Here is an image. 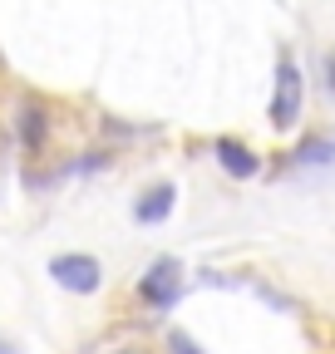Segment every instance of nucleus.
Returning <instances> with one entry per match:
<instances>
[{
  "instance_id": "nucleus-1",
  "label": "nucleus",
  "mask_w": 335,
  "mask_h": 354,
  "mask_svg": "<svg viewBox=\"0 0 335 354\" xmlns=\"http://www.w3.org/2000/svg\"><path fill=\"white\" fill-rule=\"evenodd\" d=\"M183 290H188V276H183V261L178 256H158L148 271H143V281H138V295H143V305L148 310H178V300H183Z\"/></svg>"
},
{
  "instance_id": "nucleus-2",
  "label": "nucleus",
  "mask_w": 335,
  "mask_h": 354,
  "mask_svg": "<svg viewBox=\"0 0 335 354\" xmlns=\"http://www.w3.org/2000/svg\"><path fill=\"white\" fill-rule=\"evenodd\" d=\"M301 109H306V79L296 69L291 55H276V94H271V123L276 128H296L301 123Z\"/></svg>"
},
{
  "instance_id": "nucleus-3",
  "label": "nucleus",
  "mask_w": 335,
  "mask_h": 354,
  "mask_svg": "<svg viewBox=\"0 0 335 354\" xmlns=\"http://www.w3.org/2000/svg\"><path fill=\"white\" fill-rule=\"evenodd\" d=\"M50 276H55V286H64L74 295H94L104 286V266L89 251H64V256L50 261Z\"/></svg>"
},
{
  "instance_id": "nucleus-4",
  "label": "nucleus",
  "mask_w": 335,
  "mask_h": 354,
  "mask_svg": "<svg viewBox=\"0 0 335 354\" xmlns=\"http://www.w3.org/2000/svg\"><path fill=\"white\" fill-rule=\"evenodd\" d=\"M173 207H178V187H173V183H153V187L134 202V221H138V227H158V221L173 216Z\"/></svg>"
},
{
  "instance_id": "nucleus-5",
  "label": "nucleus",
  "mask_w": 335,
  "mask_h": 354,
  "mask_svg": "<svg viewBox=\"0 0 335 354\" xmlns=\"http://www.w3.org/2000/svg\"><path fill=\"white\" fill-rule=\"evenodd\" d=\"M212 153H217L222 172H227V177H237V183H251V177L262 172V158L251 153L242 138H217V148H212Z\"/></svg>"
},
{
  "instance_id": "nucleus-6",
  "label": "nucleus",
  "mask_w": 335,
  "mask_h": 354,
  "mask_svg": "<svg viewBox=\"0 0 335 354\" xmlns=\"http://www.w3.org/2000/svg\"><path fill=\"white\" fill-rule=\"evenodd\" d=\"M45 138H50V113H45V104H25L20 109V143H25V153H39L45 148Z\"/></svg>"
},
{
  "instance_id": "nucleus-7",
  "label": "nucleus",
  "mask_w": 335,
  "mask_h": 354,
  "mask_svg": "<svg viewBox=\"0 0 335 354\" xmlns=\"http://www.w3.org/2000/svg\"><path fill=\"white\" fill-rule=\"evenodd\" d=\"M291 158H296V167H325V162H335V133H316V138H306Z\"/></svg>"
},
{
  "instance_id": "nucleus-8",
  "label": "nucleus",
  "mask_w": 335,
  "mask_h": 354,
  "mask_svg": "<svg viewBox=\"0 0 335 354\" xmlns=\"http://www.w3.org/2000/svg\"><path fill=\"white\" fill-rule=\"evenodd\" d=\"M168 349H173V354H202V344H197L192 335H183V330L168 335Z\"/></svg>"
},
{
  "instance_id": "nucleus-9",
  "label": "nucleus",
  "mask_w": 335,
  "mask_h": 354,
  "mask_svg": "<svg viewBox=\"0 0 335 354\" xmlns=\"http://www.w3.org/2000/svg\"><path fill=\"white\" fill-rule=\"evenodd\" d=\"M320 64H325V94L335 99V50H325V59H320Z\"/></svg>"
},
{
  "instance_id": "nucleus-10",
  "label": "nucleus",
  "mask_w": 335,
  "mask_h": 354,
  "mask_svg": "<svg viewBox=\"0 0 335 354\" xmlns=\"http://www.w3.org/2000/svg\"><path fill=\"white\" fill-rule=\"evenodd\" d=\"M0 354H15V344H10L6 335H0Z\"/></svg>"
},
{
  "instance_id": "nucleus-11",
  "label": "nucleus",
  "mask_w": 335,
  "mask_h": 354,
  "mask_svg": "<svg viewBox=\"0 0 335 354\" xmlns=\"http://www.w3.org/2000/svg\"><path fill=\"white\" fill-rule=\"evenodd\" d=\"M118 354H143V349H118Z\"/></svg>"
}]
</instances>
